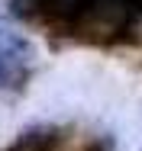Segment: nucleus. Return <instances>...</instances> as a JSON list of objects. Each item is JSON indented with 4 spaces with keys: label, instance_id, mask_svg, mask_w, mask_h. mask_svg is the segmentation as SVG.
Returning <instances> with one entry per match:
<instances>
[{
    "label": "nucleus",
    "instance_id": "f257e3e1",
    "mask_svg": "<svg viewBox=\"0 0 142 151\" xmlns=\"http://www.w3.org/2000/svg\"><path fill=\"white\" fill-rule=\"evenodd\" d=\"M0 74H3V64H0Z\"/></svg>",
    "mask_w": 142,
    "mask_h": 151
}]
</instances>
